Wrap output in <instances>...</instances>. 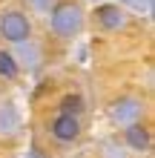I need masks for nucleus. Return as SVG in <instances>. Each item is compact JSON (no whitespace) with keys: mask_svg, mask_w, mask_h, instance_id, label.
I'll return each mask as SVG.
<instances>
[{"mask_svg":"<svg viewBox=\"0 0 155 158\" xmlns=\"http://www.w3.org/2000/svg\"><path fill=\"white\" fill-rule=\"evenodd\" d=\"M46 17H49V29L58 35L60 40L78 38V35L84 32V23H86L80 3H72V0H66V3H55V9Z\"/></svg>","mask_w":155,"mask_h":158,"instance_id":"f257e3e1","label":"nucleus"},{"mask_svg":"<svg viewBox=\"0 0 155 158\" xmlns=\"http://www.w3.org/2000/svg\"><path fill=\"white\" fill-rule=\"evenodd\" d=\"M0 38L9 43H23L32 38V20L17 9H9L0 17Z\"/></svg>","mask_w":155,"mask_h":158,"instance_id":"f03ea898","label":"nucleus"},{"mask_svg":"<svg viewBox=\"0 0 155 158\" xmlns=\"http://www.w3.org/2000/svg\"><path fill=\"white\" fill-rule=\"evenodd\" d=\"M141 112H144V104H141V101L132 98V95H124V98H118L115 104L109 106V121L126 127V124H135V121L141 118Z\"/></svg>","mask_w":155,"mask_h":158,"instance_id":"7ed1b4c3","label":"nucleus"},{"mask_svg":"<svg viewBox=\"0 0 155 158\" xmlns=\"http://www.w3.org/2000/svg\"><path fill=\"white\" fill-rule=\"evenodd\" d=\"M49 135L55 141H60V144H72V141H78V135H80V121L75 115L58 112L52 118V124H49Z\"/></svg>","mask_w":155,"mask_h":158,"instance_id":"20e7f679","label":"nucleus"},{"mask_svg":"<svg viewBox=\"0 0 155 158\" xmlns=\"http://www.w3.org/2000/svg\"><path fill=\"white\" fill-rule=\"evenodd\" d=\"M14 60H17V66L26 69V72H38L40 69V63H43V52H40V46L35 43L32 38L29 40H23V43H14Z\"/></svg>","mask_w":155,"mask_h":158,"instance_id":"39448f33","label":"nucleus"},{"mask_svg":"<svg viewBox=\"0 0 155 158\" xmlns=\"http://www.w3.org/2000/svg\"><path fill=\"white\" fill-rule=\"evenodd\" d=\"M95 20L101 23V29L118 32V29H124V26H126V12L118 3H101V6L95 9Z\"/></svg>","mask_w":155,"mask_h":158,"instance_id":"423d86ee","label":"nucleus"},{"mask_svg":"<svg viewBox=\"0 0 155 158\" xmlns=\"http://www.w3.org/2000/svg\"><path fill=\"white\" fill-rule=\"evenodd\" d=\"M124 147L132 152H147L149 150V129L144 124H126L124 127Z\"/></svg>","mask_w":155,"mask_h":158,"instance_id":"0eeeda50","label":"nucleus"},{"mask_svg":"<svg viewBox=\"0 0 155 158\" xmlns=\"http://www.w3.org/2000/svg\"><path fill=\"white\" fill-rule=\"evenodd\" d=\"M20 132V109L12 101L0 104V138H14Z\"/></svg>","mask_w":155,"mask_h":158,"instance_id":"6e6552de","label":"nucleus"},{"mask_svg":"<svg viewBox=\"0 0 155 158\" xmlns=\"http://www.w3.org/2000/svg\"><path fill=\"white\" fill-rule=\"evenodd\" d=\"M17 75H20V66H17L14 55H12V52H6V49H0V78L14 81Z\"/></svg>","mask_w":155,"mask_h":158,"instance_id":"1a4fd4ad","label":"nucleus"},{"mask_svg":"<svg viewBox=\"0 0 155 158\" xmlns=\"http://www.w3.org/2000/svg\"><path fill=\"white\" fill-rule=\"evenodd\" d=\"M60 112L78 118L80 112H84V98H80V95H66V98L60 101Z\"/></svg>","mask_w":155,"mask_h":158,"instance_id":"9d476101","label":"nucleus"},{"mask_svg":"<svg viewBox=\"0 0 155 158\" xmlns=\"http://www.w3.org/2000/svg\"><path fill=\"white\" fill-rule=\"evenodd\" d=\"M101 158H129V152H126V147L118 144V141H104Z\"/></svg>","mask_w":155,"mask_h":158,"instance_id":"9b49d317","label":"nucleus"},{"mask_svg":"<svg viewBox=\"0 0 155 158\" xmlns=\"http://www.w3.org/2000/svg\"><path fill=\"white\" fill-rule=\"evenodd\" d=\"M29 3H32V9H35V12L49 15L52 9H55V3H58V0H29Z\"/></svg>","mask_w":155,"mask_h":158,"instance_id":"f8f14e48","label":"nucleus"},{"mask_svg":"<svg viewBox=\"0 0 155 158\" xmlns=\"http://www.w3.org/2000/svg\"><path fill=\"white\" fill-rule=\"evenodd\" d=\"M29 158H49V155H43V152H38V150H35V152H32Z\"/></svg>","mask_w":155,"mask_h":158,"instance_id":"ddd939ff","label":"nucleus"},{"mask_svg":"<svg viewBox=\"0 0 155 158\" xmlns=\"http://www.w3.org/2000/svg\"><path fill=\"white\" fill-rule=\"evenodd\" d=\"M121 3H126V6H129V0H121Z\"/></svg>","mask_w":155,"mask_h":158,"instance_id":"4468645a","label":"nucleus"}]
</instances>
